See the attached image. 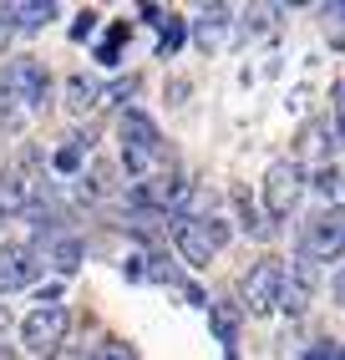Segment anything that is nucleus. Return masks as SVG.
Instances as JSON below:
<instances>
[{
  "mask_svg": "<svg viewBox=\"0 0 345 360\" xmlns=\"http://www.w3.org/2000/svg\"><path fill=\"white\" fill-rule=\"evenodd\" d=\"M82 153H87V137H66V148L56 153V167H61V173H77V167H82Z\"/></svg>",
  "mask_w": 345,
  "mask_h": 360,
  "instance_id": "nucleus-19",
  "label": "nucleus"
},
{
  "mask_svg": "<svg viewBox=\"0 0 345 360\" xmlns=\"http://www.w3.org/2000/svg\"><path fill=\"white\" fill-rule=\"evenodd\" d=\"M315 284H320V269H315V259H294L289 269H284V284H280V304L289 309V315H305V304L315 300Z\"/></svg>",
  "mask_w": 345,
  "mask_h": 360,
  "instance_id": "nucleus-10",
  "label": "nucleus"
},
{
  "mask_svg": "<svg viewBox=\"0 0 345 360\" xmlns=\"http://www.w3.org/2000/svg\"><path fill=\"white\" fill-rule=\"evenodd\" d=\"M345 249V208H320L310 213V224L300 233V254L305 259H335Z\"/></svg>",
  "mask_w": 345,
  "mask_h": 360,
  "instance_id": "nucleus-5",
  "label": "nucleus"
},
{
  "mask_svg": "<svg viewBox=\"0 0 345 360\" xmlns=\"http://www.w3.org/2000/svg\"><path fill=\"white\" fill-rule=\"evenodd\" d=\"M335 183H340V173H335V167H315V183H310V188H320V193H330Z\"/></svg>",
  "mask_w": 345,
  "mask_h": 360,
  "instance_id": "nucleus-23",
  "label": "nucleus"
},
{
  "mask_svg": "<svg viewBox=\"0 0 345 360\" xmlns=\"http://www.w3.org/2000/svg\"><path fill=\"white\" fill-rule=\"evenodd\" d=\"M193 36H199L203 51H218V46H224V36H229V6H208L203 20L193 26Z\"/></svg>",
  "mask_w": 345,
  "mask_h": 360,
  "instance_id": "nucleus-12",
  "label": "nucleus"
},
{
  "mask_svg": "<svg viewBox=\"0 0 345 360\" xmlns=\"http://www.w3.org/2000/svg\"><path fill=\"white\" fill-rule=\"evenodd\" d=\"M300 188H305V173L300 162H275L264 173V208L269 219H289V208L300 203Z\"/></svg>",
  "mask_w": 345,
  "mask_h": 360,
  "instance_id": "nucleus-7",
  "label": "nucleus"
},
{
  "mask_svg": "<svg viewBox=\"0 0 345 360\" xmlns=\"http://www.w3.org/2000/svg\"><path fill=\"white\" fill-rule=\"evenodd\" d=\"M96 107H102V86H96L92 77H71V82H66V112L87 117V112H96Z\"/></svg>",
  "mask_w": 345,
  "mask_h": 360,
  "instance_id": "nucleus-13",
  "label": "nucleus"
},
{
  "mask_svg": "<svg viewBox=\"0 0 345 360\" xmlns=\"http://www.w3.org/2000/svg\"><path fill=\"white\" fill-rule=\"evenodd\" d=\"M208 325H213V335H218V340H224V345H234L239 340V325H244V309L239 304H208Z\"/></svg>",
  "mask_w": 345,
  "mask_h": 360,
  "instance_id": "nucleus-15",
  "label": "nucleus"
},
{
  "mask_svg": "<svg viewBox=\"0 0 345 360\" xmlns=\"http://www.w3.org/2000/svg\"><path fill=\"white\" fill-rule=\"evenodd\" d=\"M92 26H96V15H92V11H82V15H77V26H71V36L87 41V36H92Z\"/></svg>",
  "mask_w": 345,
  "mask_h": 360,
  "instance_id": "nucleus-25",
  "label": "nucleus"
},
{
  "mask_svg": "<svg viewBox=\"0 0 345 360\" xmlns=\"http://www.w3.org/2000/svg\"><path fill=\"white\" fill-rule=\"evenodd\" d=\"M31 198H36V153H26L6 178H0V219L31 208Z\"/></svg>",
  "mask_w": 345,
  "mask_h": 360,
  "instance_id": "nucleus-9",
  "label": "nucleus"
},
{
  "mask_svg": "<svg viewBox=\"0 0 345 360\" xmlns=\"http://www.w3.org/2000/svg\"><path fill=\"white\" fill-rule=\"evenodd\" d=\"M280 284H284V259H259L249 274H244V315H275L280 309Z\"/></svg>",
  "mask_w": 345,
  "mask_h": 360,
  "instance_id": "nucleus-3",
  "label": "nucleus"
},
{
  "mask_svg": "<svg viewBox=\"0 0 345 360\" xmlns=\"http://www.w3.org/2000/svg\"><path fill=\"white\" fill-rule=\"evenodd\" d=\"M330 102H335V132H340V142H345V82L330 86Z\"/></svg>",
  "mask_w": 345,
  "mask_h": 360,
  "instance_id": "nucleus-22",
  "label": "nucleus"
},
{
  "mask_svg": "<svg viewBox=\"0 0 345 360\" xmlns=\"http://www.w3.org/2000/svg\"><path fill=\"white\" fill-rule=\"evenodd\" d=\"M0 11H6V26H11V31H15V26L41 31L46 20L56 15V6H51V0H36V6H0Z\"/></svg>",
  "mask_w": 345,
  "mask_h": 360,
  "instance_id": "nucleus-14",
  "label": "nucleus"
},
{
  "mask_svg": "<svg viewBox=\"0 0 345 360\" xmlns=\"http://www.w3.org/2000/svg\"><path fill=\"white\" fill-rule=\"evenodd\" d=\"M158 56H172V51H178V46H183V36H188V20L183 15H163L158 20Z\"/></svg>",
  "mask_w": 345,
  "mask_h": 360,
  "instance_id": "nucleus-16",
  "label": "nucleus"
},
{
  "mask_svg": "<svg viewBox=\"0 0 345 360\" xmlns=\"http://www.w3.org/2000/svg\"><path fill=\"white\" fill-rule=\"evenodd\" d=\"M92 360H137V350L127 340H102V345L92 350Z\"/></svg>",
  "mask_w": 345,
  "mask_h": 360,
  "instance_id": "nucleus-20",
  "label": "nucleus"
},
{
  "mask_svg": "<svg viewBox=\"0 0 345 360\" xmlns=\"http://www.w3.org/2000/svg\"><path fill=\"white\" fill-rule=\"evenodd\" d=\"M183 198H188V183H183L178 173L147 178V183L132 188V203H142V208H172V203H183Z\"/></svg>",
  "mask_w": 345,
  "mask_h": 360,
  "instance_id": "nucleus-11",
  "label": "nucleus"
},
{
  "mask_svg": "<svg viewBox=\"0 0 345 360\" xmlns=\"http://www.w3.org/2000/svg\"><path fill=\"white\" fill-rule=\"evenodd\" d=\"M127 36H132V26H127V20H117V26L102 36V46H96V61H107V66H112V61L122 56V46H127Z\"/></svg>",
  "mask_w": 345,
  "mask_h": 360,
  "instance_id": "nucleus-17",
  "label": "nucleus"
},
{
  "mask_svg": "<svg viewBox=\"0 0 345 360\" xmlns=\"http://www.w3.org/2000/svg\"><path fill=\"white\" fill-rule=\"evenodd\" d=\"M172 244H178V254L193 269H203V264L229 244V224L224 219H172Z\"/></svg>",
  "mask_w": 345,
  "mask_h": 360,
  "instance_id": "nucleus-1",
  "label": "nucleus"
},
{
  "mask_svg": "<svg viewBox=\"0 0 345 360\" xmlns=\"http://www.w3.org/2000/svg\"><path fill=\"white\" fill-rule=\"evenodd\" d=\"M6 41H11V26H6V11H0V51H6Z\"/></svg>",
  "mask_w": 345,
  "mask_h": 360,
  "instance_id": "nucleus-26",
  "label": "nucleus"
},
{
  "mask_svg": "<svg viewBox=\"0 0 345 360\" xmlns=\"http://www.w3.org/2000/svg\"><path fill=\"white\" fill-rule=\"evenodd\" d=\"M51 264H56L61 274H71V269L82 264V244H77V238H61V244L51 249Z\"/></svg>",
  "mask_w": 345,
  "mask_h": 360,
  "instance_id": "nucleus-18",
  "label": "nucleus"
},
{
  "mask_svg": "<svg viewBox=\"0 0 345 360\" xmlns=\"http://www.w3.org/2000/svg\"><path fill=\"white\" fill-rule=\"evenodd\" d=\"M305 360H340V345L320 340V345H310V355H305Z\"/></svg>",
  "mask_w": 345,
  "mask_h": 360,
  "instance_id": "nucleus-24",
  "label": "nucleus"
},
{
  "mask_svg": "<svg viewBox=\"0 0 345 360\" xmlns=\"http://www.w3.org/2000/svg\"><path fill=\"white\" fill-rule=\"evenodd\" d=\"M122 162H127V173H147L163 162V132L147 112L122 117Z\"/></svg>",
  "mask_w": 345,
  "mask_h": 360,
  "instance_id": "nucleus-2",
  "label": "nucleus"
},
{
  "mask_svg": "<svg viewBox=\"0 0 345 360\" xmlns=\"http://www.w3.org/2000/svg\"><path fill=\"white\" fill-rule=\"evenodd\" d=\"M20 117H26V107H15L6 91H0V127H20Z\"/></svg>",
  "mask_w": 345,
  "mask_h": 360,
  "instance_id": "nucleus-21",
  "label": "nucleus"
},
{
  "mask_svg": "<svg viewBox=\"0 0 345 360\" xmlns=\"http://www.w3.org/2000/svg\"><path fill=\"white\" fill-rule=\"evenodd\" d=\"M41 274V254L31 244H0V295H15Z\"/></svg>",
  "mask_w": 345,
  "mask_h": 360,
  "instance_id": "nucleus-8",
  "label": "nucleus"
},
{
  "mask_svg": "<svg viewBox=\"0 0 345 360\" xmlns=\"http://www.w3.org/2000/svg\"><path fill=\"white\" fill-rule=\"evenodd\" d=\"M335 300L345 304V274H335Z\"/></svg>",
  "mask_w": 345,
  "mask_h": 360,
  "instance_id": "nucleus-27",
  "label": "nucleus"
},
{
  "mask_svg": "<svg viewBox=\"0 0 345 360\" xmlns=\"http://www.w3.org/2000/svg\"><path fill=\"white\" fill-rule=\"evenodd\" d=\"M66 330H71L66 309L61 304H41L36 315H26V325H20V340H26V350H36V355H56Z\"/></svg>",
  "mask_w": 345,
  "mask_h": 360,
  "instance_id": "nucleus-6",
  "label": "nucleus"
},
{
  "mask_svg": "<svg viewBox=\"0 0 345 360\" xmlns=\"http://www.w3.org/2000/svg\"><path fill=\"white\" fill-rule=\"evenodd\" d=\"M325 15H340V20H345V6H330V11H325Z\"/></svg>",
  "mask_w": 345,
  "mask_h": 360,
  "instance_id": "nucleus-28",
  "label": "nucleus"
},
{
  "mask_svg": "<svg viewBox=\"0 0 345 360\" xmlns=\"http://www.w3.org/2000/svg\"><path fill=\"white\" fill-rule=\"evenodd\" d=\"M0 91L15 102V107H36L46 102V91H51V77H46V66L20 56V61H6V71H0Z\"/></svg>",
  "mask_w": 345,
  "mask_h": 360,
  "instance_id": "nucleus-4",
  "label": "nucleus"
}]
</instances>
